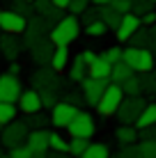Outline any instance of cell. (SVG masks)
Wrapping results in <instances>:
<instances>
[{"label":"cell","mask_w":156,"mask_h":158,"mask_svg":"<svg viewBox=\"0 0 156 158\" xmlns=\"http://www.w3.org/2000/svg\"><path fill=\"white\" fill-rule=\"evenodd\" d=\"M80 21L78 16L67 14L57 21L55 25H51V32H48V39H51L53 46H71L74 41L80 37Z\"/></svg>","instance_id":"cell-1"},{"label":"cell","mask_w":156,"mask_h":158,"mask_svg":"<svg viewBox=\"0 0 156 158\" xmlns=\"http://www.w3.org/2000/svg\"><path fill=\"white\" fill-rule=\"evenodd\" d=\"M122 60L133 69L136 73H149L156 67V57L152 48H138V46H126L122 48Z\"/></svg>","instance_id":"cell-2"},{"label":"cell","mask_w":156,"mask_h":158,"mask_svg":"<svg viewBox=\"0 0 156 158\" xmlns=\"http://www.w3.org/2000/svg\"><path fill=\"white\" fill-rule=\"evenodd\" d=\"M122 99H124V92H122V85L120 83H112L108 80V85H106L103 94H101V99L96 101L94 110L99 112L101 117H112L117 112V108H120Z\"/></svg>","instance_id":"cell-3"},{"label":"cell","mask_w":156,"mask_h":158,"mask_svg":"<svg viewBox=\"0 0 156 158\" xmlns=\"http://www.w3.org/2000/svg\"><path fill=\"white\" fill-rule=\"evenodd\" d=\"M67 133H69V138H87V140H92L94 133H96L94 117L90 115V112H85V110H78L76 115H74V119L67 124Z\"/></svg>","instance_id":"cell-4"},{"label":"cell","mask_w":156,"mask_h":158,"mask_svg":"<svg viewBox=\"0 0 156 158\" xmlns=\"http://www.w3.org/2000/svg\"><path fill=\"white\" fill-rule=\"evenodd\" d=\"M28 131H30V128H28V124H25V122L12 119V122L2 124V128H0V140H2V144L7 147V149H12V147L25 142Z\"/></svg>","instance_id":"cell-5"},{"label":"cell","mask_w":156,"mask_h":158,"mask_svg":"<svg viewBox=\"0 0 156 158\" xmlns=\"http://www.w3.org/2000/svg\"><path fill=\"white\" fill-rule=\"evenodd\" d=\"M145 103H147V99H142V94L140 96H124L120 108H117V112H115L120 124H136V119L142 112Z\"/></svg>","instance_id":"cell-6"},{"label":"cell","mask_w":156,"mask_h":158,"mask_svg":"<svg viewBox=\"0 0 156 158\" xmlns=\"http://www.w3.org/2000/svg\"><path fill=\"white\" fill-rule=\"evenodd\" d=\"M80 94H83V101L87 103V106H96V101L101 99V94H103L106 85H108V78H92V76H85L83 80H80Z\"/></svg>","instance_id":"cell-7"},{"label":"cell","mask_w":156,"mask_h":158,"mask_svg":"<svg viewBox=\"0 0 156 158\" xmlns=\"http://www.w3.org/2000/svg\"><path fill=\"white\" fill-rule=\"evenodd\" d=\"M78 112V106H71V103H67V101H55L51 106V126L53 128H67V124L74 119V115Z\"/></svg>","instance_id":"cell-8"},{"label":"cell","mask_w":156,"mask_h":158,"mask_svg":"<svg viewBox=\"0 0 156 158\" xmlns=\"http://www.w3.org/2000/svg\"><path fill=\"white\" fill-rule=\"evenodd\" d=\"M83 60L87 64V76H92V78H110L112 64L103 55H96L94 51H83Z\"/></svg>","instance_id":"cell-9"},{"label":"cell","mask_w":156,"mask_h":158,"mask_svg":"<svg viewBox=\"0 0 156 158\" xmlns=\"http://www.w3.org/2000/svg\"><path fill=\"white\" fill-rule=\"evenodd\" d=\"M25 25H28V19L21 14L12 12V9H0V30L7 32V35H23Z\"/></svg>","instance_id":"cell-10"},{"label":"cell","mask_w":156,"mask_h":158,"mask_svg":"<svg viewBox=\"0 0 156 158\" xmlns=\"http://www.w3.org/2000/svg\"><path fill=\"white\" fill-rule=\"evenodd\" d=\"M16 108H19V112H23V115H32V112L44 110L39 89H21L19 99H16Z\"/></svg>","instance_id":"cell-11"},{"label":"cell","mask_w":156,"mask_h":158,"mask_svg":"<svg viewBox=\"0 0 156 158\" xmlns=\"http://www.w3.org/2000/svg\"><path fill=\"white\" fill-rule=\"evenodd\" d=\"M21 89H23V85H21L19 76H14V73H9V71L0 76V101H12V103H16Z\"/></svg>","instance_id":"cell-12"},{"label":"cell","mask_w":156,"mask_h":158,"mask_svg":"<svg viewBox=\"0 0 156 158\" xmlns=\"http://www.w3.org/2000/svg\"><path fill=\"white\" fill-rule=\"evenodd\" d=\"M140 16L138 14H133V12H126V14H122V21H120V25L115 28V37H117V41L120 44H126L129 39H131V35L136 32L138 28H140Z\"/></svg>","instance_id":"cell-13"},{"label":"cell","mask_w":156,"mask_h":158,"mask_svg":"<svg viewBox=\"0 0 156 158\" xmlns=\"http://www.w3.org/2000/svg\"><path fill=\"white\" fill-rule=\"evenodd\" d=\"M23 144L32 154H44V151H48V131L46 128H30Z\"/></svg>","instance_id":"cell-14"},{"label":"cell","mask_w":156,"mask_h":158,"mask_svg":"<svg viewBox=\"0 0 156 158\" xmlns=\"http://www.w3.org/2000/svg\"><path fill=\"white\" fill-rule=\"evenodd\" d=\"M53 48L55 46L51 44V39H48V37H41V39H37L35 44H30V55L37 64H48Z\"/></svg>","instance_id":"cell-15"},{"label":"cell","mask_w":156,"mask_h":158,"mask_svg":"<svg viewBox=\"0 0 156 158\" xmlns=\"http://www.w3.org/2000/svg\"><path fill=\"white\" fill-rule=\"evenodd\" d=\"M69 60H71V53H69V46H55L51 53V60H48V64H51V69L55 73H64L69 67Z\"/></svg>","instance_id":"cell-16"},{"label":"cell","mask_w":156,"mask_h":158,"mask_svg":"<svg viewBox=\"0 0 156 158\" xmlns=\"http://www.w3.org/2000/svg\"><path fill=\"white\" fill-rule=\"evenodd\" d=\"M57 76L60 73H55L51 69V71H48V69H39V71H37L35 76H32V85H35V89H55L57 87Z\"/></svg>","instance_id":"cell-17"},{"label":"cell","mask_w":156,"mask_h":158,"mask_svg":"<svg viewBox=\"0 0 156 158\" xmlns=\"http://www.w3.org/2000/svg\"><path fill=\"white\" fill-rule=\"evenodd\" d=\"M25 30H28V32H23V35L28 37V46H30V44H35L37 39L46 37V32H48V23H46L44 19H41V16H35V19L30 16V23L25 25Z\"/></svg>","instance_id":"cell-18"},{"label":"cell","mask_w":156,"mask_h":158,"mask_svg":"<svg viewBox=\"0 0 156 158\" xmlns=\"http://www.w3.org/2000/svg\"><path fill=\"white\" fill-rule=\"evenodd\" d=\"M64 73L69 76L71 83H80V80L87 76V64H85V60H83V53H78L76 57L69 60V67H67V71H64Z\"/></svg>","instance_id":"cell-19"},{"label":"cell","mask_w":156,"mask_h":158,"mask_svg":"<svg viewBox=\"0 0 156 158\" xmlns=\"http://www.w3.org/2000/svg\"><path fill=\"white\" fill-rule=\"evenodd\" d=\"M0 51H2L5 60H9V62L19 57V53H21V44H19V39H16V35H7V32H5L2 39H0Z\"/></svg>","instance_id":"cell-20"},{"label":"cell","mask_w":156,"mask_h":158,"mask_svg":"<svg viewBox=\"0 0 156 158\" xmlns=\"http://www.w3.org/2000/svg\"><path fill=\"white\" fill-rule=\"evenodd\" d=\"M115 140H117L120 147L138 142V128L133 126V124H120V126L115 128Z\"/></svg>","instance_id":"cell-21"},{"label":"cell","mask_w":156,"mask_h":158,"mask_svg":"<svg viewBox=\"0 0 156 158\" xmlns=\"http://www.w3.org/2000/svg\"><path fill=\"white\" fill-rule=\"evenodd\" d=\"M96 12H99V19L106 23L108 30H115L117 25H120V21H122V14L117 12V9H112L110 5H96Z\"/></svg>","instance_id":"cell-22"},{"label":"cell","mask_w":156,"mask_h":158,"mask_svg":"<svg viewBox=\"0 0 156 158\" xmlns=\"http://www.w3.org/2000/svg\"><path fill=\"white\" fill-rule=\"evenodd\" d=\"M122 85V92L124 96H140L142 94V73H131Z\"/></svg>","instance_id":"cell-23"},{"label":"cell","mask_w":156,"mask_h":158,"mask_svg":"<svg viewBox=\"0 0 156 158\" xmlns=\"http://www.w3.org/2000/svg\"><path fill=\"white\" fill-rule=\"evenodd\" d=\"M152 124H156V103H149L147 101L133 126H136V128H145V126H152Z\"/></svg>","instance_id":"cell-24"},{"label":"cell","mask_w":156,"mask_h":158,"mask_svg":"<svg viewBox=\"0 0 156 158\" xmlns=\"http://www.w3.org/2000/svg\"><path fill=\"white\" fill-rule=\"evenodd\" d=\"M131 73H136V71L129 67L124 60H120V62H115V64L110 67V78H108V80H112V83H124Z\"/></svg>","instance_id":"cell-25"},{"label":"cell","mask_w":156,"mask_h":158,"mask_svg":"<svg viewBox=\"0 0 156 158\" xmlns=\"http://www.w3.org/2000/svg\"><path fill=\"white\" fill-rule=\"evenodd\" d=\"M108 156H110L108 144H103V142H90L78 158H108Z\"/></svg>","instance_id":"cell-26"},{"label":"cell","mask_w":156,"mask_h":158,"mask_svg":"<svg viewBox=\"0 0 156 158\" xmlns=\"http://www.w3.org/2000/svg\"><path fill=\"white\" fill-rule=\"evenodd\" d=\"M129 46H138V48H152V35H149V28L142 30V25L131 35V39L126 41Z\"/></svg>","instance_id":"cell-27"},{"label":"cell","mask_w":156,"mask_h":158,"mask_svg":"<svg viewBox=\"0 0 156 158\" xmlns=\"http://www.w3.org/2000/svg\"><path fill=\"white\" fill-rule=\"evenodd\" d=\"M67 144H69V140L64 138L60 131H51V133H48V149L67 154Z\"/></svg>","instance_id":"cell-28"},{"label":"cell","mask_w":156,"mask_h":158,"mask_svg":"<svg viewBox=\"0 0 156 158\" xmlns=\"http://www.w3.org/2000/svg\"><path fill=\"white\" fill-rule=\"evenodd\" d=\"M16 115H19L16 103H12V101H0V124L12 122V119H16Z\"/></svg>","instance_id":"cell-29"},{"label":"cell","mask_w":156,"mask_h":158,"mask_svg":"<svg viewBox=\"0 0 156 158\" xmlns=\"http://www.w3.org/2000/svg\"><path fill=\"white\" fill-rule=\"evenodd\" d=\"M87 144H90V140H87V138H69L67 154H69V156H74V158H78V156L85 151V147H87Z\"/></svg>","instance_id":"cell-30"},{"label":"cell","mask_w":156,"mask_h":158,"mask_svg":"<svg viewBox=\"0 0 156 158\" xmlns=\"http://www.w3.org/2000/svg\"><path fill=\"white\" fill-rule=\"evenodd\" d=\"M39 16H41V19H44V21H46V23H48V25H55V23H57V21H60V19H62V16H64V9H60V7H55V5H53V2H51V5H48V7L44 9V12H41V14H39Z\"/></svg>","instance_id":"cell-31"},{"label":"cell","mask_w":156,"mask_h":158,"mask_svg":"<svg viewBox=\"0 0 156 158\" xmlns=\"http://www.w3.org/2000/svg\"><path fill=\"white\" fill-rule=\"evenodd\" d=\"M106 32H108V28H106V23L101 19H94L90 23H85V35L87 37H103Z\"/></svg>","instance_id":"cell-32"},{"label":"cell","mask_w":156,"mask_h":158,"mask_svg":"<svg viewBox=\"0 0 156 158\" xmlns=\"http://www.w3.org/2000/svg\"><path fill=\"white\" fill-rule=\"evenodd\" d=\"M25 124H28V128H46L48 124H51V119H48L44 112H32V115H25Z\"/></svg>","instance_id":"cell-33"},{"label":"cell","mask_w":156,"mask_h":158,"mask_svg":"<svg viewBox=\"0 0 156 158\" xmlns=\"http://www.w3.org/2000/svg\"><path fill=\"white\" fill-rule=\"evenodd\" d=\"M9 9H12V12H16V14H21V16H25V19L35 14V7H32L30 2H25V0H14Z\"/></svg>","instance_id":"cell-34"},{"label":"cell","mask_w":156,"mask_h":158,"mask_svg":"<svg viewBox=\"0 0 156 158\" xmlns=\"http://www.w3.org/2000/svg\"><path fill=\"white\" fill-rule=\"evenodd\" d=\"M140 158H156V140H140Z\"/></svg>","instance_id":"cell-35"},{"label":"cell","mask_w":156,"mask_h":158,"mask_svg":"<svg viewBox=\"0 0 156 158\" xmlns=\"http://www.w3.org/2000/svg\"><path fill=\"white\" fill-rule=\"evenodd\" d=\"M87 7H90V0H69L67 12H69V14H74V16H80Z\"/></svg>","instance_id":"cell-36"},{"label":"cell","mask_w":156,"mask_h":158,"mask_svg":"<svg viewBox=\"0 0 156 158\" xmlns=\"http://www.w3.org/2000/svg\"><path fill=\"white\" fill-rule=\"evenodd\" d=\"M149 9H154V5L149 2V0H131V12L142 16L145 12H149Z\"/></svg>","instance_id":"cell-37"},{"label":"cell","mask_w":156,"mask_h":158,"mask_svg":"<svg viewBox=\"0 0 156 158\" xmlns=\"http://www.w3.org/2000/svg\"><path fill=\"white\" fill-rule=\"evenodd\" d=\"M101 55L108 60L110 64H115V62H120V60H122V46H108Z\"/></svg>","instance_id":"cell-38"},{"label":"cell","mask_w":156,"mask_h":158,"mask_svg":"<svg viewBox=\"0 0 156 158\" xmlns=\"http://www.w3.org/2000/svg\"><path fill=\"white\" fill-rule=\"evenodd\" d=\"M117 158H140L138 142H133V144H124V147H122V151L117 154Z\"/></svg>","instance_id":"cell-39"},{"label":"cell","mask_w":156,"mask_h":158,"mask_svg":"<svg viewBox=\"0 0 156 158\" xmlns=\"http://www.w3.org/2000/svg\"><path fill=\"white\" fill-rule=\"evenodd\" d=\"M7 156H9V158H32L35 154H32L25 144H16V147H12V149H9Z\"/></svg>","instance_id":"cell-40"},{"label":"cell","mask_w":156,"mask_h":158,"mask_svg":"<svg viewBox=\"0 0 156 158\" xmlns=\"http://www.w3.org/2000/svg\"><path fill=\"white\" fill-rule=\"evenodd\" d=\"M138 140H156V124L138 128Z\"/></svg>","instance_id":"cell-41"},{"label":"cell","mask_w":156,"mask_h":158,"mask_svg":"<svg viewBox=\"0 0 156 158\" xmlns=\"http://www.w3.org/2000/svg\"><path fill=\"white\" fill-rule=\"evenodd\" d=\"M110 7L112 9H117L120 14H126V12H131V0H110Z\"/></svg>","instance_id":"cell-42"},{"label":"cell","mask_w":156,"mask_h":158,"mask_svg":"<svg viewBox=\"0 0 156 158\" xmlns=\"http://www.w3.org/2000/svg\"><path fill=\"white\" fill-rule=\"evenodd\" d=\"M140 23L145 25V28H152V25L156 23V12H154V9H149V12H145V14L140 16Z\"/></svg>","instance_id":"cell-43"},{"label":"cell","mask_w":156,"mask_h":158,"mask_svg":"<svg viewBox=\"0 0 156 158\" xmlns=\"http://www.w3.org/2000/svg\"><path fill=\"white\" fill-rule=\"evenodd\" d=\"M80 16H83V23H90V21H94V19H99V12H96V7L94 9H85V12L83 14H80Z\"/></svg>","instance_id":"cell-44"},{"label":"cell","mask_w":156,"mask_h":158,"mask_svg":"<svg viewBox=\"0 0 156 158\" xmlns=\"http://www.w3.org/2000/svg\"><path fill=\"white\" fill-rule=\"evenodd\" d=\"M48 5H51V0H35V2H32V7H35L37 14H41V12L48 7Z\"/></svg>","instance_id":"cell-45"},{"label":"cell","mask_w":156,"mask_h":158,"mask_svg":"<svg viewBox=\"0 0 156 158\" xmlns=\"http://www.w3.org/2000/svg\"><path fill=\"white\" fill-rule=\"evenodd\" d=\"M7 71L14 73V76H19V73H21V64L16 62V60H12V62H9V67H7Z\"/></svg>","instance_id":"cell-46"},{"label":"cell","mask_w":156,"mask_h":158,"mask_svg":"<svg viewBox=\"0 0 156 158\" xmlns=\"http://www.w3.org/2000/svg\"><path fill=\"white\" fill-rule=\"evenodd\" d=\"M55 7H60V9H67V5H69V0H51Z\"/></svg>","instance_id":"cell-47"},{"label":"cell","mask_w":156,"mask_h":158,"mask_svg":"<svg viewBox=\"0 0 156 158\" xmlns=\"http://www.w3.org/2000/svg\"><path fill=\"white\" fill-rule=\"evenodd\" d=\"M149 80H152V89L156 92V67L152 69V71H149Z\"/></svg>","instance_id":"cell-48"},{"label":"cell","mask_w":156,"mask_h":158,"mask_svg":"<svg viewBox=\"0 0 156 158\" xmlns=\"http://www.w3.org/2000/svg\"><path fill=\"white\" fill-rule=\"evenodd\" d=\"M90 2H94V5H108L110 0H90Z\"/></svg>","instance_id":"cell-49"},{"label":"cell","mask_w":156,"mask_h":158,"mask_svg":"<svg viewBox=\"0 0 156 158\" xmlns=\"http://www.w3.org/2000/svg\"><path fill=\"white\" fill-rule=\"evenodd\" d=\"M32 158H46V151H44V154H35Z\"/></svg>","instance_id":"cell-50"},{"label":"cell","mask_w":156,"mask_h":158,"mask_svg":"<svg viewBox=\"0 0 156 158\" xmlns=\"http://www.w3.org/2000/svg\"><path fill=\"white\" fill-rule=\"evenodd\" d=\"M55 154H57L55 158H62V151H55ZM46 158H48V156H46Z\"/></svg>","instance_id":"cell-51"},{"label":"cell","mask_w":156,"mask_h":158,"mask_svg":"<svg viewBox=\"0 0 156 158\" xmlns=\"http://www.w3.org/2000/svg\"><path fill=\"white\" fill-rule=\"evenodd\" d=\"M149 2H152V5H154V7H156V0H149Z\"/></svg>","instance_id":"cell-52"},{"label":"cell","mask_w":156,"mask_h":158,"mask_svg":"<svg viewBox=\"0 0 156 158\" xmlns=\"http://www.w3.org/2000/svg\"><path fill=\"white\" fill-rule=\"evenodd\" d=\"M0 158H9V156H7V154H2V156H0Z\"/></svg>","instance_id":"cell-53"},{"label":"cell","mask_w":156,"mask_h":158,"mask_svg":"<svg viewBox=\"0 0 156 158\" xmlns=\"http://www.w3.org/2000/svg\"><path fill=\"white\" fill-rule=\"evenodd\" d=\"M25 2H30V5H32V2H35V0H25Z\"/></svg>","instance_id":"cell-54"},{"label":"cell","mask_w":156,"mask_h":158,"mask_svg":"<svg viewBox=\"0 0 156 158\" xmlns=\"http://www.w3.org/2000/svg\"><path fill=\"white\" fill-rule=\"evenodd\" d=\"M0 128H2V124H0Z\"/></svg>","instance_id":"cell-55"}]
</instances>
